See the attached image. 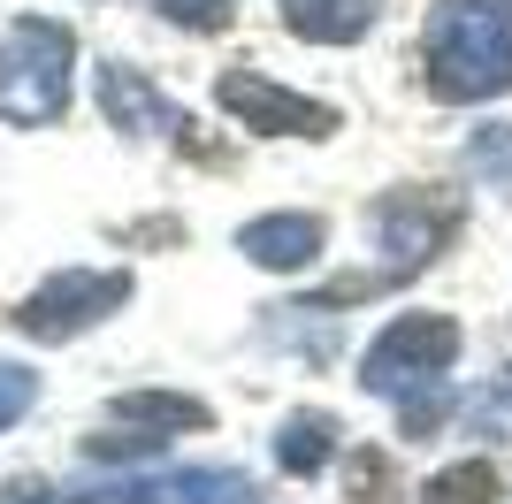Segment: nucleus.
I'll list each match as a JSON object with an SVG mask.
<instances>
[{
  "instance_id": "nucleus-9",
  "label": "nucleus",
  "mask_w": 512,
  "mask_h": 504,
  "mask_svg": "<svg viewBox=\"0 0 512 504\" xmlns=\"http://www.w3.org/2000/svg\"><path fill=\"white\" fill-rule=\"evenodd\" d=\"M100 107H107V123L115 130H138V138H153V130H176V107L153 92L138 69H123V62H107L100 69Z\"/></svg>"
},
{
  "instance_id": "nucleus-18",
  "label": "nucleus",
  "mask_w": 512,
  "mask_h": 504,
  "mask_svg": "<svg viewBox=\"0 0 512 504\" xmlns=\"http://www.w3.org/2000/svg\"><path fill=\"white\" fill-rule=\"evenodd\" d=\"M505 398H512V367H505Z\"/></svg>"
},
{
  "instance_id": "nucleus-7",
  "label": "nucleus",
  "mask_w": 512,
  "mask_h": 504,
  "mask_svg": "<svg viewBox=\"0 0 512 504\" xmlns=\"http://www.w3.org/2000/svg\"><path fill=\"white\" fill-rule=\"evenodd\" d=\"M367 230H375V245L390 252V283H406V275L428 268V252L444 245L451 230V207H436V199H421V191H390V199H375L367 207Z\"/></svg>"
},
{
  "instance_id": "nucleus-13",
  "label": "nucleus",
  "mask_w": 512,
  "mask_h": 504,
  "mask_svg": "<svg viewBox=\"0 0 512 504\" xmlns=\"http://www.w3.org/2000/svg\"><path fill=\"white\" fill-rule=\"evenodd\" d=\"M497 466L490 459H459V466H444L436 482L421 489V504H497Z\"/></svg>"
},
{
  "instance_id": "nucleus-15",
  "label": "nucleus",
  "mask_w": 512,
  "mask_h": 504,
  "mask_svg": "<svg viewBox=\"0 0 512 504\" xmlns=\"http://www.w3.org/2000/svg\"><path fill=\"white\" fill-rule=\"evenodd\" d=\"M352 504H398V474L383 451H352Z\"/></svg>"
},
{
  "instance_id": "nucleus-14",
  "label": "nucleus",
  "mask_w": 512,
  "mask_h": 504,
  "mask_svg": "<svg viewBox=\"0 0 512 504\" xmlns=\"http://www.w3.org/2000/svg\"><path fill=\"white\" fill-rule=\"evenodd\" d=\"M467 168L512 191V123H482V130H474V138H467Z\"/></svg>"
},
{
  "instance_id": "nucleus-8",
  "label": "nucleus",
  "mask_w": 512,
  "mask_h": 504,
  "mask_svg": "<svg viewBox=\"0 0 512 504\" xmlns=\"http://www.w3.org/2000/svg\"><path fill=\"white\" fill-rule=\"evenodd\" d=\"M237 245H245V260L291 275V268H314V260H321L329 230H321V214H260V222L237 230Z\"/></svg>"
},
{
  "instance_id": "nucleus-4",
  "label": "nucleus",
  "mask_w": 512,
  "mask_h": 504,
  "mask_svg": "<svg viewBox=\"0 0 512 504\" xmlns=\"http://www.w3.org/2000/svg\"><path fill=\"white\" fill-rule=\"evenodd\" d=\"M0 504H253V482L237 466H169V474H123V482H100V489L8 482Z\"/></svg>"
},
{
  "instance_id": "nucleus-5",
  "label": "nucleus",
  "mask_w": 512,
  "mask_h": 504,
  "mask_svg": "<svg viewBox=\"0 0 512 504\" xmlns=\"http://www.w3.org/2000/svg\"><path fill=\"white\" fill-rule=\"evenodd\" d=\"M123 298H130V275L123 268H62V275H46L39 291L16 306V329L39 336V344H62V336L107 321Z\"/></svg>"
},
{
  "instance_id": "nucleus-1",
  "label": "nucleus",
  "mask_w": 512,
  "mask_h": 504,
  "mask_svg": "<svg viewBox=\"0 0 512 504\" xmlns=\"http://www.w3.org/2000/svg\"><path fill=\"white\" fill-rule=\"evenodd\" d=\"M512 84V0H436L428 16V92L497 100Z\"/></svg>"
},
{
  "instance_id": "nucleus-17",
  "label": "nucleus",
  "mask_w": 512,
  "mask_h": 504,
  "mask_svg": "<svg viewBox=\"0 0 512 504\" xmlns=\"http://www.w3.org/2000/svg\"><path fill=\"white\" fill-rule=\"evenodd\" d=\"M161 16L184 23V31H222V23H230V0H161Z\"/></svg>"
},
{
  "instance_id": "nucleus-16",
  "label": "nucleus",
  "mask_w": 512,
  "mask_h": 504,
  "mask_svg": "<svg viewBox=\"0 0 512 504\" xmlns=\"http://www.w3.org/2000/svg\"><path fill=\"white\" fill-rule=\"evenodd\" d=\"M31 398H39V375H31V367H8V359H0V428L31 413Z\"/></svg>"
},
{
  "instance_id": "nucleus-2",
  "label": "nucleus",
  "mask_w": 512,
  "mask_h": 504,
  "mask_svg": "<svg viewBox=\"0 0 512 504\" xmlns=\"http://www.w3.org/2000/svg\"><path fill=\"white\" fill-rule=\"evenodd\" d=\"M69 69H77V39L54 16H16L0 39V115L23 130L62 123L69 107Z\"/></svg>"
},
{
  "instance_id": "nucleus-6",
  "label": "nucleus",
  "mask_w": 512,
  "mask_h": 504,
  "mask_svg": "<svg viewBox=\"0 0 512 504\" xmlns=\"http://www.w3.org/2000/svg\"><path fill=\"white\" fill-rule=\"evenodd\" d=\"M214 100L230 107L245 130H268V138H329L337 130V107L306 100V92H291L276 77H253V69H222Z\"/></svg>"
},
{
  "instance_id": "nucleus-11",
  "label": "nucleus",
  "mask_w": 512,
  "mask_h": 504,
  "mask_svg": "<svg viewBox=\"0 0 512 504\" xmlns=\"http://www.w3.org/2000/svg\"><path fill=\"white\" fill-rule=\"evenodd\" d=\"M283 23L314 46H352L375 23V0H283Z\"/></svg>"
},
{
  "instance_id": "nucleus-10",
  "label": "nucleus",
  "mask_w": 512,
  "mask_h": 504,
  "mask_svg": "<svg viewBox=\"0 0 512 504\" xmlns=\"http://www.w3.org/2000/svg\"><path fill=\"white\" fill-rule=\"evenodd\" d=\"M107 413L123 420V428H138V436H161V443L184 436V428H207V420H214L207 405L184 398V390H123V398L107 405Z\"/></svg>"
},
{
  "instance_id": "nucleus-3",
  "label": "nucleus",
  "mask_w": 512,
  "mask_h": 504,
  "mask_svg": "<svg viewBox=\"0 0 512 504\" xmlns=\"http://www.w3.org/2000/svg\"><path fill=\"white\" fill-rule=\"evenodd\" d=\"M451 359H459V321L451 314H398L375 344H367L360 382L375 398L406 405V398H421V390H444Z\"/></svg>"
},
{
  "instance_id": "nucleus-12",
  "label": "nucleus",
  "mask_w": 512,
  "mask_h": 504,
  "mask_svg": "<svg viewBox=\"0 0 512 504\" xmlns=\"http://www.w3.org/2000/svg\"><path fill=\"white\" fill-rule=\"evenodd\" d=\"M337 436H344V428L329 413H291L276 428V466H283V474H321V466L337 459Z\"/></svg>"
}]
</instances>
